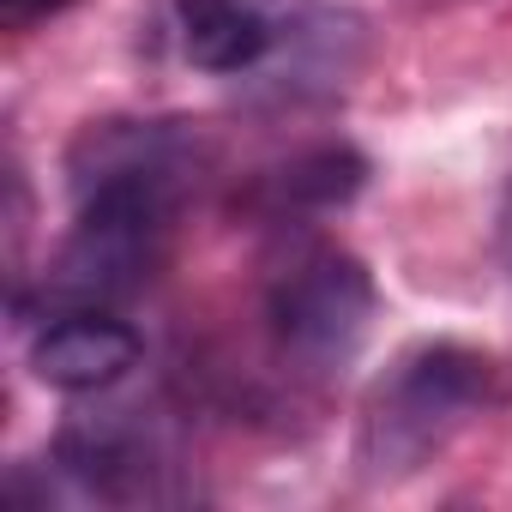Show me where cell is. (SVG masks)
<instances>
[{"label": "cell", "mask_w": 512, "mask_h": 512, "mask_svg": "<svg viewBox=\"0 0 512 512\" xmlns=\"http://www.w3.org/2000/svg\"><path fill=\"white\" fill-rule=\"evenodd\" d=\"M169 19L187 67L241 79L302 43L320 19V0H169Z\"/></svg>", "instance_id": "277c9868"}, {"label": "cell", "mask_w": 512, "mask_h": 512, "mask_svg": "<svg viewBox=\"0 0 512 512\" xmlns=\"http://www.w3.org/2000/svg\"><path fill=\"white\" fill-rule=\"evenodd\" d=\"M374 314H380V290L368 266L344 247H302L266 284V332L296 374L350 368L374 332Z\"/></svg>", "instance_id": "3957f363"}, {"label": "cell", "mask_w": 512, "mask_h": 512, "mask_svg": "<svg viewBox=\"0 0 512 512\" xmlns=\"http://www.w3.org/2000/svg\"><path fill=\"white\" fill-rule=\"evenodd\" d=\"M61 7H67V0H0V13H7L13 25H37V19H49Z\"/></svg>", "instance_id": "ba28073f"}, {"label": "cell", "mask_w": 512, "mask_h": 512, "mask_svg": "<svg viewBox=\"0 0 512 512\" xmlns=\"http://www.w3.org/2000/svg\"><path fill=\"white\" fill-rule=\"evenodd\" d=\"M145 356V338L115 308H67L43 314L31 332V374L67 398L121 386Z\"/></svg>", "instance_id": "8992f818"}, {"label": "cell", "mask_w": 512, "mask_h": 512, "mask_svg": "<svg viewBox=\"0 0 512 512\" xmlns=\"http://www.w3.org/2000/svg\"><path fill=\"white\" fill-rule=\"evenodd\" d=\"M199 133L187 121H91L73 151V229L55 247L37 296V314L67 308H127L163 272L181 205L199 181Z\"/></svg>", "instance_id": "6da1fadb"}, {"label": "cell", "mask_w": 512, "mask_h": 512, "mask_svg": "<svg viewBox=\"0 0 512 512\" xmlns=\"http://www.w3.org/2000/svg\"><path fill=\"white\" fill-rule=\"evenodd\" d=\"M356 187H362V157H350V151H314V157H296L272 181V199H278V211H296V205H344Z\"/></svg>", "instance_id": "52a82bcc"}, {"label": "cell", "mask_w": 512, "mask_h": 512, "mask_svg": "<svg viewBox=\"0 0 512 512\" xmlns=\"http://www.w3.org/2000/svg\"><path fill=\"white\" fill-rule=\"evenodd\" d=\"M500 260H506V272H512V187H506V199H500Z\"/></svg>", "instance_id": "9c48e42d"}, {"label": "cell", "mask_w": 512, "mask_h": 512, "mask_svg": "<svg viewBox=\"0 0 512 512\" xmlns=\"http://www.w3.org/2000/svg\"><path fill=\"white\" fill-rule=\"evenodd\" d=\"M55 500H97V506H127V500H157L169 446L157 440L151 422L133 410L85 416L55 440Z\"/></svg>", "instance_id": "5b68a950"}, {"label": "cell", "mask_w": 512, "mask_h": 512, "mask_svg": "<svg viewBox=\"0 0 512 512\" xmlns=\"http://www.w3.org/2000/svg\"><path fill=\"white\" fill-rule=\"evenodd\" d=\"M506 398L494 356L470 344H410L362 398L356 416V470L368 482H404L428 470L470 422Z\"/></svg>", "instance_id": "7a4b0ae2"}]
</instances>
